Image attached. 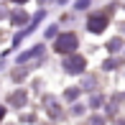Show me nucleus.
Segmentation results:
<instances>
[{
	"label": "nucleus",
	"mask_w": 125,
	"mask_h": 125,
	"mask_svg": "<svg viewBox=\"0 0 125 125\" xmlns=\"http://www.w3.org/2000/svg\"><path fill=\"white\" fill-rule=\"evenodd\" d=\"M64 69L72 72V74H77V72L84 69V59H82V56H66V59H64Z\"/></svg>",
	"instance_id": "7ed1b4c3"
},
{
	"label": "nucleus",
	"mask_w": 125,
	"mask_h": 125,
	"mask_svg": "<svg viewBox=\"0 0 125 125\" xmlns=\"http://www.w3.org/2000/svg\"><path fill=\"white\" fill-rule=\"evenodd\" d=\"M23 21H26L23 13H15V15H13V23H23Z\"/></svg>",
	"instance_id": "423d86ee"
},
{
	"label": "nucleus",
	"mask_w": 125,
	"mask_h": 125,
	"mask_svg": "<svg viewBox=\"0 0 125 125\" xmlns=\"http://www.w3.org/2000/svg\"><path fill=\"white\" fill-rule=\"evenodd\" d=\"M41 51H43V46H33L31 51H26V54H21V56H18V61H21V64H23V61H31V59H36V56L41 54Z\"/></svg>",
	"instance_id": "20e7f679"
},
{
	"label": "nucleus",
	"mask_w": 125,
	"mask_h": 125,
	"mask_svg": "<svg viewBox=\"0 0 125 125\" xmlns=\"http://www.w3.org/2000/svg\"><path fill=\"white\" fill-rule=\"evenodd\" d=\"M54 49L59 51V54H72V51L77 49V36L74 33H61V36L56 38Z\"/></svg>",
	"instance_id": "f257e3e1"
},
{
	"label": "nucleus",
	"mask_w": 125,
	"mask_h": 125,
	"mask_svg": "<svg viewBox=\"0 0 125 125\" xmlns=\"http://www.w3.org/2000/svg\"><path fill=\"white\" fill-rule=\"evenodd\" d=\"M13 3H26V0H13Z\"/></svg>",
	"instance_id": "6e6552de"
},
{
	"label": "nucleus",
	"mask_w": 125,
	"mask_h": 125,
	"mask_svg": "<svg viewBox=\"0 0 125 125\" xmlns=\"http://www.w3.org/2000/svg\"><path fill=\"white\" fill-rule=\"evenodd\" d=\"M3 115H5V107H0V120H3Z\"/></svg>",
	"instance_id": "0eeeda50"
},
{
	"label": "nucleus",
	"mask_w": 125,
	"mask_h": 125,
	"mask_svg": "<svg viewBox=\"0 0 125 125\" xmlns=\"http://www.w3.org/2000/svg\"><path fill=\"white\" fill-rule=\"evenodd\" d=\"M87 5H89V0H77V3H74V8H77V10H84Z\"/></svg>",
	"instance_id": "39448f33"
},
{
	"label": "nucleus",
	"mask_w": 125,
	"mask_h": 125,
	"mask_svg": "<svg viewBox=\"0 0 125 125\" xmlns=\"http://www.w3.org/2000/svg\"><path fill=\"white\" fill-rule=\"evenodd\" d=\"M105 26H107V18H105V13H94V15H89V21H87V28L92 33H100V31H105Z\"/></svg>",
	"instance_id": "f03ea898"
}]
</instances>
